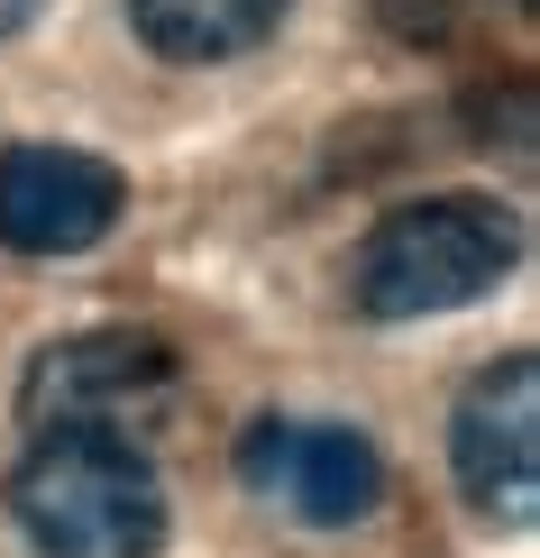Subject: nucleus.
Instances as JSON below:
<instances>
[{"mask_svg": "<svg viewBox=\"0 0 540 558\" xmlns=\"http://www.w3.org/2000/svg\"><path fill=\"white\" fill-rule=\"evenodd\" d=\"M293 19V0H129V28L166 64H239Z\"/></svg>", "mask_w": 540, "mask_h": 558, "instance_id": "7", "label": "nucleus"}, {"mask_svg": "<svg viewBox=\"0 0 540 558\" xmlns=\"http://www.w3.org/2000/svg\"><path fill=\"white\" fill-rule=\"evenodd\" d=\"M37 10H46V0H0V37H19V28H28Z\"/></svg>", "mask_w": 540, "mask_h": 558, "instance_id": "9", "label": "nucleus"}, {"mask_svg": "<svg viewBox=\"0 0 540 558\" xmlns=\"http://www.w3.org/2000/svg\"><path fill=\"white\" fill-rule=\"evenodd\" d=\"M10 522L37 558H156L166 549V476L120 422H56L28 430L10 468Z\"/></svg>", "mask_w": 540, "mask_h": 558, "instance_id": "1", "label": "nucleus"}, {"mask_svg": "<svg viewBox=\"0 0 540 558\" xmlns=\"http://www.w3.org/2000/svg\"><path fill=\"white\" fill-rule=\"evenodd\" d=\"M513 10H531V0H513Z\"/></svg>", "mask_w": 540, "mask_h": 558, "instance_id": "10", "label": "nucleus"}, {"mask_svg": "<svg viewBox=\"0 0 540 558\" xmlns=\"http://www.w3.org/2000/svg\"><path fill=\"white\" fill-rule=\"evenodd\" d=\"M175 339L156 330H74L46 339L19 376V422L56 430V422H129V412L166 403L175 393Z\"/></svg>", "mask_w": 540, "mask_h": 558, "instance_id": "5", "label": "nucleus"}, {"mask_svg": "<svg viewBox=\"0 0 540 558\" xmlns=\"http://www.w3.org/2000/svg\"><path fill=\"white\" fill-rule=\"evenodd\" d=\"M449 10H458V0H385V28L394 37H449Z\"/></svg>", "mask_w": 540, "mask_h": 558, "instance_id": "8", "label": "nucleus"}, {"mask_svg": "<svg viewBox=\"0 0 540 558\" xmlns=\"http://www.w3.org/2000/svg\"><path fill=\"white\" fill-rule=\"evenodd\" d=\"M129 211V174L83 147H10L0 156V247L10 257H83Z\"/></svg>", "mask_w": 540, "mask_h": 558, "instance_id": "6", "label": "nucleus"}, {"mask_svg": "<svg viewBox=\"0 0 540 558\" xmlns=\"http://www.w3.org/2000/svg\"><path fill=\"white\" fill-rule=\"evenodd\" d=\"M523 266V220L495 193H421L394 202L348 257V302L367 320H440L504 293Z\"/></svg>", "mask_w": 540, "mask_h": 558, "instance_id": "2", "label": "nucleus"}, {"mask_svg": "<svg viewBox=\"0 0 540 558\" xmlns=\"http://www.w3.org/2000/svg\"><path fill=\"white\" fill-rule=\"evenodd\" d=\"M239 485L285 504L312 531H348L385 504V449L348 422H302V412H256L239 430Z\"/></svg>", "mask_w": 540, "mask_h": 558, "instance_id": "3", "label": "nucleus"}, {"mask_svg": "<svg viewBox=\"0 0 540 558\" xmlns=\"http://www.w3.org/2000/svg\"><path fill=\"white\" fill-rule=\"evenodd\" d=\"M449 476L467 495V513L523 531L540 513V357L513 348V357L477 366L449 412Z\"/></svg>", "mask_w": 540, "mask_h": 558, "instance_id": "4", "label": "nucleus"}]
</instances>
